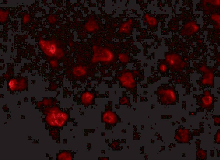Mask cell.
I'll return each instance as SVG.
<instances>
[{"mask_svg":"<svg viewBox=\"0 0 220 160\" xmlns=\"http://www.w3.org/2000/svg\"><path fill=\"white\" fill-rule=\"evenodd\" d=\"M212 118L214 119V125L220 126V115H213Z\"/></svg>","mask_w":220,"mask_h":160,"instance_id":"cell-14","label":"cell"},{"mask_svg":"<svg viewBox=\"0 0 220 160\" xmlns=\"http://www.w3.org/2000/svg\"><path fill=\"white\" fill-rule=\"evenodd\" d=\"M75 152H72L70 150H60L59 153L57 154L58 160H72L74 158Z\"/></svg>","mask_w":220,"mask_h":160,"instance_id":"cell-10","label":"cell"},{"mask_svg":"<svg viewBox=\"0 0 220 160\" xmlns=\"http://www.w3.org/2000/svg\"><path fill=\"white\" fill-rule=\"evenodd\" d=\"M175 131V136L174 139L179 143H188L190 144V141L193 140V136L189 129H186L183 126H179V129Z\"/></svg>","mask_w":220,"mask_h":160,"instance_id":"cell-7","label":"cell"},{"mask_svg":"<svg viewBox=\"0 0 220 160\" xmlns=\"http://www.w3.org/2000/svg\"><path fill=\"white\" fill-rule=\"evenodd\" d=\"M157 63V69L155 71V72H154V74L152 75L151 76H154L159 74L161 75V78L162 77H168L171 78V74L169 73V69L163 59H158Z\"/></svg>","mask_w":220,"mask_h":160,"instance_id":"cell-8","label":"cell"},{"mask_svg":"<svg viewBox=\"0 0 220 160\" xmlns=\"http://www.w3.org/2000/svg\"><path fill=\"white\" fill-rule=\"evenodd\" d=\"M142 19V20L143 19Z\"/></svg>","mask_w":220,"mask_h":160,"instance_id":"cell-20","label":"cell"},{"mask_svg":"<svg viewBox=\"0 0 220 160\" xmlns=\"http://www.w3.org/2000/svg\"><path fill=\"white\" fill-rule=\"evenodd\" d=\"M219 152L217 151V156L218 157H220V150H219Z\"/></svg>","mask_w":220,"mask_h":160,"instance_id":"cell-18","label":"cell"},{"mask_svg":"<svg viewBox=\"0 0 220 160\" xmlns=\"http://www.w3.org/2000/svg\"><path fill=\"white\" fill-rule=\"evenodd\" d=\"M128 96V94L125 91H122V97L119 98V105H126L130 108H131L132 105L130 103V97Z\"/></svg>","mask_w":220,"mask_h":160,"instance_id":"cell-11","label":"cell"},{"mask_svg":"<svg viewBox=\"0 0 220 160\" xmlns=\"http://www.w3.org/2000/svg\"><path fill=\"white\" fill-rule=\"evenodd\" d=\"M99 160H109V157H100L98 158Z\"/></svg>","mask_w":220,"mask_h":160,"instance_id":"cell-16","label":"cell"},{"mask_svg":"<svg viewBox=\"0 0 220 160\" xmlns=\"http://www.w3.org/2000/svg\"><path fill=\"white\" fill-rule=\"evenodd\" d=\"M171 79L169 83L162 84L154 94L157 95V102L159 104L167 106L175 105L179 102V95L176 89L175 85L171 83Z\"/></svg>","mask_w":220,"mask_h":160,"instance_id":"cell-2","label":"cell"},{"mask_svg":"<svg viewBox=\"0 0 220 160\" xmlns=\"http://www.w3.org/2000/svg\"><path fill=\"white\" fill-rule=\"evenodd\" d=\"M135 69L127 68V67H122L121 69L115 71V76H112L111 80L103 79V81L108 85L109 88H112V85L115 84L117 81L119 82V88H124L127 93L129 92V95L133 96V102L136 103L139 96L137 92L138 84L143 81L145 77L144 75V69H141V66L136 67Z\"/></svg>","mask_w":220,"mask_h":160,"instance_id":"cell-1","label":"cell"},{"mask_svg":"<svg viewBox=\"0 0 220 160\" xmlns=\"http://www.w3.org/2000/svg\"><path fill=\"white\" fill-rule=\"evenodd\" d=\"M148 10H144L143 15L142 18L143 19V25H147V31H151L152 33L154 31L156 32L158 30V24L160 22L161 18L160 17H155L156 14H151V12H148Z\"/></svg>","mask_w":220,"mask_h":160,"instance_id":"cell-6","label":"cell"},{"mask_svg":"<svg viewBox=\"0 0 220 160\" xmlns=\"http://www.w3.org/2000/svg\"><path fill=\"white\" fill-rule=\"evenodd\" d=\"M111 143H109L108 146L112 148L113 151H121L123 149V147H120V144L124 142L120 141L119 139L112 140Z\"/></svg>","mask_w":220,"mask_h":160,"instance_id":"cell-12","label":"cell"},{"mask_svg":"<svg viewBox=\"0 0 220 160\" xmlns=\"http://www.w3.org/2000/svg\"><path fill=\"white\" fill-rule=\"evenodd\" d=\"M209 94H203L197 96L196 104L199 107L196 110L197 112H204L205 109L207 112H211L214 111V96Z\"/></svg>","mask_w":220,"mask_h":160,"instance_id":"cell-5","label":"cell"},{"mask_svg":"<svg viewBox=\"0 0 220 160\" xmlns=\"http://www.w3.org/2000/svg\"><path fill=\"white\" fill-rule=\"evenodd\" d=\"M112 103V101H108L105 105L104 111L101 112V122L104 123L105 130H112L117 123L122 122L116 112L113 111Z\"/></svg>","mask_w":220,"mask_h":160,"instance_id":"cell-4","label":"cell"},{"mask_svg":"<svg viewBox=\"0 0 220 160\" xmlns=\"http://www.w3.org/2000/svg\"><path fill=\"white\" fill-rule=\"evenodd\" d=\"M220 129H218L215 134L214 135V143L220 144Z\"/></svg>","mask_w":220,"mask_h":160,"instance_id":"cell-13","label":"cell"},{"mask_svg":"<svg viewBox=\"0 0 220 160\" xmlns=\"http://www.w3.org/2000/svg\"><path fill=\"white\" fill-rule=\"evenodd\" d=\"M195 142L196 144V160H207V150H203L200 148V145L201 140L196 139Z\"/></svg>","mask_w":220,"mask_h":160,"instance_id":"cell-9","label":"cell"},{"mask_svg":"<svg viewBox=\"0 0 220 160\" xmlns=\"http://www.w3.org/2000/svg\"><path fill=\"white\" fill-rule=\"evenodd\" d=\"M85 90L78 91L76 94H73V101L76 102L77 105H82L85 108H88L90 105H95L96 98H108L109 97V92H105L104 94H99V91L96 90L94 87L90 90H88L87 87Z\"/></svg>","mask_w":220,"mask_h":160,"instance_id":"cell-3","label":"cell"},{"mask_svg":"<svg viewBox=\"0 0 220 160\" xmlns=\"http://www.w3.org/2000/svg\"><path fill=\"white\" fill-rule=\"evenodd\" d=\"M154 11V12H156V11Z\"/></svg>","mask_w":220,"mask_h":160,"instance_id":"cell-19","label":"cell"},{"mask_svg":"<svg viewBox=\"0 0 220 160\" xmlns=\"http://www.w3.org/2000/svg\"><path fill=\"white\" fill-rule=\"evenodd\" d=\"M210 151V155L212 157H214V150H211Z\"/></svg>","mask_w":220,"mask_h":160,"instance_id":"cell-17","label":"cell"},{"mask_svg":"<svg viewBox=\"0 0 220 160\" xmlns=\"http://www.w3.org/2000/svg\"><path fill=\"white\" fill-rule=\"evenodd\" d=\"M193 132H191V134L193 136H200V131L199 129H192Z\"/></svg>","mask_w":220,"mask_h":160,"instance_id":"cell-15","label":"cell"}]
</instances>
